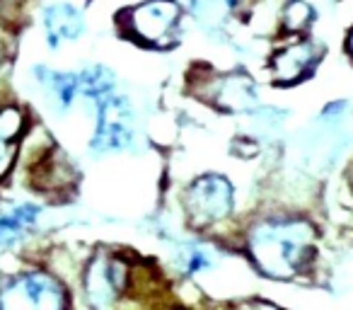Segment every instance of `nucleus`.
<instances>
[{"instance_id": "423d86ee", "label": "nucleus", "mask_w": 353, "mask_h": 310, "mask_svg": "<svg viewBox=\"0 0 353 310\" xmlns=\"http://www.w3.org/2000/svg\"><path fill=\"white\" fill-rule=\"evenodd\" d=\"M179 20V6L174 0H148L133 8L131 27L141 39L157 44L160 39H167Z\"/></svg>"}, {"instance_id": "9d476101", "label": "nucleus", "mask_w": 353, "mask_h": 310, "mask_svg": "<svg viewBox=\"0 0 353 310\" xmlns=\"http://www.w3.org/2000/svg\"><path fill=\"white\" fill-rule=\"evenodd\" d=\"M39 83L44 88L46 97L59 109H68L73 104L75 95L80 93V75L75 73H56V70L49 68H39Z\"/></svg>"}, {"instance_id": "4468645a", "label": "nucleus", "mask_w": 353, "mask_h": 310, "mask_svg": "<svg viewBox=\"0 0 353 310\" xmlns=\"http://www.w3.org/2000/svg\"><path fill=\"white\" fill-rule=\"evenodd\" d=\"M346 107V99H339V102H332V104H327V109H324V117H329V114H334V112H341V109Z\"/></svg>"}, {"instance_id": "0eeeda50", "label": "nucleus", "mask_w": 353, "mask_h": 310, "mask_svg": "<svg viewBox=\"0 0 353 310\" xmlns=\"http://www.w3.org/2000/svg\"><path fill=\"white\" fill-rule=\"evenodd\" d=\"M319 56H322V49L314 41L300 39L295 44L285 46L283 51H279L274 56L271 68H274L276 80H281V83H298L317 68Z\"/></svg>"}, {"instance_id": "f8f14e48", "label": "nucleus", "mask_w": 353, "mask_h": 310, "mask_svg": "<svg viewBox=\"0 0 353 310\" xmlns=\"http://www.w3.org/2000/svg\"><path fill=\"white\" fill-rule=\"evenodd\" d=\"M312 20H314V8L310 6V3H305V0H290L288 6H285L283 25H285V30L293 32V35L305 32L312 25Z\"/></svg>"}, {"instance_id": "2eb2a0df", "label": "nucleus", "mask_w": 353, "mask_h": 310, "mask_svg": "<svg viewBox=\"0 0 353 310\" xmlns=\"http://www.w3.org/2000/svg\"><path fill=\"white\" fill-rule=\"evenodd\" d=\"M346 49H348V54L353 56V30L348 32V39H346Z\"/></svg>"}, {"instance_id": "f03ea898", "label": "nucleus", "mask_w": 353, "mask_h": 310, "mask_svg": "<svg viewBox=\"0 0 353 310\" xmlns=\"http://www.w3.org/2000/svg\"><path fill=\"white\" fill-rule=\"evenodd\" d=\"M65 305L68 298L63 286L44 271H22L0 289V308L8 310H56Z\"/></svg>"}, {"instance_id": "1a4fd4ad", "label": "nucleus", "mask_w": 353, "mask_h": 310, "mask_svg": "<svg viewBox=\"0 0 353 310\" xmlns=\"http://www.w3.org/2000/svg\"><path fill=\"white\" fill-rule=\"evenodd\" d=\"M39 218V206L34 204H20L12 211L0 213V247H12L27 235Z\"/></svg>"}, {"instance_id": "ddd939ff", "label": "nucleus", "mask_w": 353, "mask_h": 310, "mask_svg": "<svg viewBox=\"0 0 353 310\" xmlns=\"http://www.w3.org/2000/svg\"><path fill=\"white\" fill-rule=\"evenodd\" d=\"M211 264V260H208V255H206V250H192L189 252V257H187V271L189 274H196V271H201L203 267H208Z\"/></svg>"}, {"instance_id": "20e7f679", "label": "nucleus", "mask_w": 353, "mask_h": 310, "mask_svg": "<svg viewBox=\"0 0 353 310\" xmlns=\"http://www.w3.org/2000/svg\"><path fill=\"white\" fill-rule=\"evenodd\" d=\"M133 141V112L123 97H104L99 102L94 151H119Z\"/></svg>"}, {"instance_id": "dca6fc26", "label": "nucleus", "mask_w": 353, "mask_h": 310, "mask_svg": "<svg viewBox=\"0 0 353 310\" xmlns=\"http://www.w3.org/2000/svg\"><path fill=\"white\" fill-rule=\"evenodd\" d=\"M235 3H237V0H228V6H235Z\"/></svg>"}, {"instance_id": "f257e3e1", "label": "nucleus", "mask_w": 353, "mask_h": 310, "mask_svg": "<svg viewBox=\"0 0 353 310\" xmlns=\"http://www.w3.org/2000/svg\"><path fill=\"white\" fill-rule=\"evenodd\" d=\"M250 255L264 274L293 279L314 260V228L305 218H269L250 233Z\"/></svg>"}, {"instance_id": "9b49d317", "label": "nucleus", "mask_w": 353, "mask_h": 310, "mask_svg": "<svg viewBox=\"0 0 353 310\" xmlns=\"http://www.w3.org/2000/svg\"><path fill=\"white\" fill-rule=\"evenodd\" d=\"M78 75H80V93H83L88 99H97V102H102L104 97H109L112 85H114L112 73H109V70H104L102 66H97V68H88Z\"/></svg>"}, {"instance_id": "7ed1b4c3", "label": "nucleus", "mask_w": 353, "mask_h": 310, "mask_svg": "<svg viewBox=\"0 0 353 310\" xmlns=\"http://www.w3.org/2000/svg\"><path fill=\"white\" fill-rule=\"evenodd\" d=\"M187 213L194 226H213L230 216L232 211V184L223 175H201L187 189Z\"/></svg>"}, {"instance_id": "f3484780", "label": "nucleus", "mask_w": 353, "mask_h": 310, "mask_svg": "<svg viewBox=\"0 0 353 310\" xmlns=\"http://www.w3.org/2000/svg\"><path fill=\"white\" fill-rule=\"evenodd\" d=\"M351 184H353V175H351Z\"/></svg>"}, {"instance_id": "6e6552de", "label": "nucleus", "mask_w": 353, "mask_h": 310, "mask_svg": "<svg viewBox=\"0 0 353 310\" xmlns=\"http://www.w3.org/2000/svg\"><path fill=\"white\" fill-rule=\"evenodd\" d=\"M46 25V37H49L51 46H61L63 41H75L83 32L85 22L80 10H75L68 3H59V6H51L44 15Z\"/></svg>"}, {"instance_id": "39448f33", "label": "nucleus", "mask_w": 353, "mask_h": 310, "mask_svg": "<svg viewBox=\"0 0 353 310\" xmlns=\"http://www.w3.org/2000/svg\"><path fill=\"white\" fill-rule=\"evenodd\" d=\"M126 264L119 257H97L90 264L88 276H85V291L92 305H109L114 303L119 293L126 286Z\"/></svg>"}]
</instances>
